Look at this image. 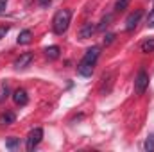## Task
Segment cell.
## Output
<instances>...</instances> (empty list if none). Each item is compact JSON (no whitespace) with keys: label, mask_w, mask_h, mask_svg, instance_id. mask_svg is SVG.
Instances as JSON below:
<instances>
[{"label":"cell","mask_w":154,"mask_h":152,"mask_svg":"<svg viewBox=\"0 0 154 152\" xmlns=\"http://www.w3.org/2000/svg\"><path fill=\"white\" fill-rule=\"evenodd\" d=\"M13 100H14L16 106H27V102H29V95H27V91H25L23 88H18V90L13 93Z\"/></svg>","instance_id":"52a82bcc"},{"label":"cell","mask_w":154,"mask_h":152,"mask_svg":"<svg viewBox=\"0 0 154 152\" xmlns=\"http://www.w3.org/2000/svg\"><path fill=\"white\" fill-rule=\"evenodd\" d=\"M142 16H143V11H142V9L133 11V13L127 16V20H125V31H133V29L138 25V22H140Z\"/></svg>","instance_id":"5b68a950"},{"label":"cell","mask_w":154,"mask_h":152,"mask_svg":"<svg viewBox=\"0 0 154 152\" xmlns=\"http://www.w3.org/2000/svg\"><path fill=\"white\" fill-rule=\"evenodd\" d=\"M59 52H61V48H59L57 45H52V47H47V48H45V56H47L48 59H57V57H59Z\"/></svg>","instance_id":"30bf717a"},{"label":"cell","mask_w":154,"mask_h":152,"mask_svg":"<svg viewBox=\"0 0 154 152\" xmlns=\"http://www.w3.org/2000/svg\"><path fill=\"white\" fill-rule=\"evenodd\" d=\"M142 52H145V54L154 52V38H151V39H147V41L142 43Z\"/></svg>","instance_id":"9a60e30c"},{"label":"cell","mask_w":154,"mask_h":152,"mask_svg":"<svg viewBox=\"0 0 154 152\" xmlns=\"http://www.w3.org/2000/svg\"><path fill=\"white\" fill-rule=\"evenodd\" d=\"M32 59H34L32 52H25V54H22V56L14 61V68H16V70H25V68L32 63Z\"/></svg>","instance_id":"8992f818"},{"label":"cell","mask_w":154,"mask_h":152,"mask_svg":"<svg viewBox=\"0 0 154 152\" xmlns=\"http://www.w3.org/2000/svg\"><path fill=\"white\" fill-rule=\"evenodd\" d=\"M113 39H115V34H106L104 43H106V45H109V43H113Z\"/></svg>","instance_id":"ffe728a7"},{"label":"cell","mask_w":154,"mask_h":152,"mask_svg":"<svg viewBox=\"0 0 154 152\" xmlns=\"http://www.w3.org/2000/svg\"><path fill=\"white\" fill-rule=\"evenodd\" d=\"M95 31H97V27L93 25V23H84L81 29H79V38L81 39H88V38H91L93 34H95Z\"/></svg>","instance_id":"ba28073f"},{"label":"cell","mask_w":154,"mask_h":152,"mask_svg":"<svg viewBox=\"0 0 154 152\" xmlns=\"http://www.w3.org/2000/svg\"><path fill=\"white\" fill-rule=\"evenodd\" d=\"M109 22H111V16H106V18H102V22H100V25L97 27L99 31H104L108 25H109Z\"/></svg>","instance_id":"2e32d148"},{"label":"cell","mask_w":154,"mask_h":152,"mask_svg":"<svg viewBox=\"0 0 154 152\" xmlns=\"http://www.w3.org/2000/svg\"><path fill=\"white\" fill-rule=\"evenodd\" d=\"M5 147H7L9 150H14V149H18V147H20V138H14V136H11L9 140H5Z\"/></svg>","instance_id":"4fadbf2b"},{"label":"cell","mask_w":154,"mask_h":152,"mask_svg":"<svg viewBox=\"0 0 154 152\" xmlns=\"http://www.w3.org/2000/svg\"><path fill=\"white\" fill-rule=\"evenodd\" d=\"M70 20H72V11L70 9H61L54 14V20H52V29L56 34H65L68 25H70Z\"/></svg>","instance_id":"6da1fadb"},{"label":"cell","mask_w":154,"mask_h":152,"mask_svg":"<svg viewBox=\"0 0 154 152\" xmlns=\"http://www.w3.org/2000/svg\"><path fill=\"white\" fill-rule=\"evenodd\" d=\"M38 2H39V5H41V7H48L52 0H38Z\"/></svg>","instance_id":"44dd1931"},{"label":"cell","mask_w":154,"mask_h":152,"mask_svg":"<svg viewBox=\"0 0 154 152\" xmlns=\"http://www.w3.org/2000/svg\"><path fill=\"white\" fill-rule=\"evenodd\" d=\"M7 2H9V0H0V13H4V9H5V5H7Z\"/></svg>","instance_id":"7402d4cb"},{"label":"cell","mask_w":154,"mask_h":152,"mask_svg":"<svg viewBox=\"0 0 154 152\" xmlns=\"http://www.w3.org/2000/svg\"><path fill=\"white\" fill-rule=\"evenodd\" d=\"M14 120H16V114L11 113V111H5L0 116V123L2 125H11V123H14Z\"/></svg>","instance_id":"8fae6325"},{"label":"cell","mask_w":154,"mask_h":152,"mask_svg":"<svg viewBox=\"0 0 154 152\" xmlns=\"http://www.w3.org/2000/svg\"><path fill=\"white\" fill-rule=\"evenodd\" d=\"M147 27H154V5H152V11L147 16Z\"/></svg>","instance_id":"e0dca14e"},{"label":"cell","mask_w":154,"mask_h":152,"mask_svg":"<svg viewBox=\"0 0 154 152\" xmlns=\"http://www.w3.org/2000/svg\"><path fill=\"white\" fill-rule=\"evenodd\" d=\"M129 2H131V0H116L115 2V13H124V11L127 9Z\"/></svg>","instance_id":"5bb4252c"},{"label":"cell","mask_w":154,"mask_h":152,"mask_svg":"<svg viewBox=\"0 0 154 152\" xmlns=\"http://www.w3.org/2000/svg\"><path fill=\"white\" fill-rule=\"evenodd\" d=\"M99 56H100V48H99V47H91V48H88V50H86V54H84V57L81 59V63H82V65L95 66V63H97Z\"/></svg>","instance_id":"277c9868"},{"label":"cell","mask_w":154,"mask_h":152,"mask_svg":"<svg viewBox=\"0 0 154 152\" xmlns=\"http://www.w3.org/2000/svg\"><path fill=\"white\" fill-rule=\"evenodd\" d=\"M31 39H32V32L29 31V29H25V31H22L20 34H18V45H27V43H31Z\"/></svg>","instance_id":"9c48e42d"},{"label":"cell","mask_w":154,"mask_h":152,"mask_svg":"<svg viewBox=\"0 0 154 152\" xmlns=\"http://www.w3.org/2000/svg\"><path fill=\"white\" fill-rule=\"evenodd\" d=\"M145 149H147V150H154V136H151V138L145 141Z\"/></svg>","instance_id":"ac0fdd59"},{"label":"cell","mask_w":154,"mask_h":152,"mask_svg":"<svg viewBox=\"0 0 154 152\" xmlns=\"http://www.w3.org/2000/svg\"><path fill=\"white\" fill-rule=\"evenodd\" d=\"M147 86H149V75H147L145 70H140L136 79H134V90H136V93L138 95H143L145 90H147Z\"/></svg>","instance_id":"3957f363"},{"label":"cell","mask_w":154,"mask_h":152,"mask_svg":"<svg viewBox=\"0 0 154 152\" xmlns=\"http://www.w3.org/2000/svg\"><path fill=\"white\" fill-rule=\"evenodd\" d=\"M7 97H9V84L7 82H0V104L5 102Z\"/></svg>","instance_id":"7c38bea8"},{"label":"cell","mask_w":154,"mask_h":152,"mask_svg":"<svg viewBox=\"0 0 154 152\" xmlns=\"http://www.w3.org/2000/svg\"><path fill=\"white\" fill-rule=\"evenodd\" d=\"M41 138H43V129H32L31 132H29V136H27V141H25V147H27V150L32 152L36 147L39 145V141H41Z\"/></svg>","instance_id":"7a4b0ae2"},{"label":"cell","mask_w":154,"mask_h":152,"mask_svg":"<svg viewBox=\"0 0 154 152\" xmlns=\"http://www.w3.org/2000/svg\"><path fill=\"white\" fill-rule=\"evenodd\" d=\"M7 32H9V27H7V25H0V39L5 38Z\"/></svg>","instance_id":"d6986e66"}]
</instances>
